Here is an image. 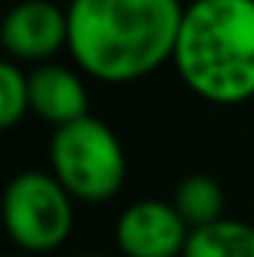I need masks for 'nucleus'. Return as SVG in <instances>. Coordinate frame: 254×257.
<instances>
[{"label":"nucleus","mask_w":254,"mask_h":257,"mask_svg":"<svg viewBox=\"0 0 254 257\" xmlns=\"http://www.w3.org/2000/svg\"><path fill=\"white\" fill-rule=\"evenodd\" d=\"M69 54L87 78L135 84L174 60L183 0H69Z\"/></svg>","instance_id":"nucleus-1"},{"label":"nucleus","mask_w":254,"mask_h":257,"mask_svg":"<svg viewBox=\"0 0 254 257\" xmlns=\"http://www.w3.org/2000/svg\"><path fill=\"white\" fill-rule=\"evenodd\" d=\"M174 69L197 99L233 108L254 99V0H191Z\"/></svg>","instance_id":"nucleus-2"},{"label":"nucleus","mask_w":254,"mask_h":257,"mask_svg":"<svg viewBox=\"0 0 254 257\" xmlns=\"http://www.w3.org/2000/svg\"><path fill=\"white\" fill-rule=\"evenodd\" d=\"M48 165L60 186L81 203L114 200L129 177L120 135L93 114L54 128L48 144Z\"/></svg>","instance_id":"nucleus-3"},{"label":"nucleus","mask_w":254,"mask_h":257,"mask_svg":"<svg viewBox=\"0 0 254 257\" xmlns=\"http://www.w3.org/2000/svg\"><path fill=\"white\" fill-rule=\"evenodd\" d=\"M3 224L18 251H57L75 227V197L51 171H21L3 192Z\"/></svg>","instance_id":"nucleus-4"},{"label":"nucleus","mask_w":254,"mask_h":257,"mask_svg":"<svg viewBox=\"0 0 254 257\" xmlns=\"http://www.w3.org/2000/svg\"><path fill=\"white\" fill-rule=\"evenodd\" d=\"M191 227L174 200L144 197L117 215L114 242L123 257H183Z\"/></svg>","instance_id":"nucleus-5"},{"label":"nucleus","mask_w":254,"mask_h":257,"mask_svg":"<svg viewBox=\"0 0 254 257\" xmlns=\"http://www.w3.org/2000/svg\"><path fill=\"white\" fill-rule=\"evenodd\" d=\"M0 42L6 57L15 63H48L69 48V9L57 0H21L6 12Z\"/></svg>","instance_id":"nucleus-6"},{"label":"nucleus","mask_w":254,"mask_h":257,"mask_svg":"<svg viewBox=\"0 0 254 257\" xmlns=\"http://www.w3.org/2000/svg\"><path fill=\"white\" fill-rule=\"evenodd\" d=\"M30 114L51 128L75 123L90 114L84 72L63 63H39L30 69Z\"/></svg>","instance_id":"nucleus-7"},{"label":"nucleus","mask_w":254,"mask_h":257,"mask_svg":"<svg viewBox=\"0 0 254 257\" xmlns=\"http://www.w3.org/2000/svg\"><path fill=\"white\" fill-rule=\"evenodd\" d=\"M183 257H254V224L239 218H218L194 227Z\"/></svg>","instance_id":"nucleus-8"},{"label":"nucleus","mask_w":254,"mask_h":257,"mask_svg":"<svg viewBox=\"0 0 254 257\" xmlns=\"http://www.w3.org/2000/svg\"><path fill=\"white\" fill-rule=\"evenodd\" d=\"M171 200H174V206L180 209V215L186 218V224L191 230L224 218V189L218 186V180H212L206 174L183 177L177 183Z\"/></svg>","instance_id":"nucleus-9"},{"label":"nucleus","mask_w":254,"mask_h":257,"mask_svg":"<svg viewBox=\"0 0 254 257\" xmlns=\"http://www.w3.org/2000/svg\"><path fill=\"white\" fill-rule=\"evenodd\" d=\"M30 114V72L15 60L0 63V126L15 128Z\"/></svg>","instance_id":"nucleus-10"},{"label":"nucleus","mask_w":254,"mask_h":257,"mask_svg":"<svg viewBox=\"0 0 254 257\" xmlns=\"http://www.w3.org/2000/svg\"><path fill=\"white\" fill-rule=\"evenodd\" d=\"M78 257H108V254H96V251H90V254H78Z\"/></svg>","instance_id":"nucleus-11"}]
</instances>
